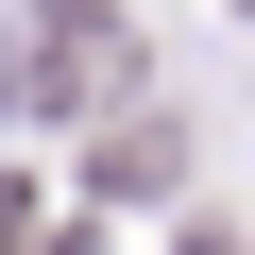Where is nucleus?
Masks as SVG:
<instances>
[{
    "mask_svg": "<svg viewBox=\"0 0 255 255\" xmlns=\"http://www.w3.org/2000/svg\"><path fill=\"white\" fill-rule=\"evenodd\" d=\"M0 255H68V221H51V187H0Z\"/></svg>",
    "mask_w": 255,
    "mask_h": 255,
    "instance_id": "nucleus-2",
    "label": "nucleus"
},
{
    "mask_svg": "<svg viewBox=\"0 0 255 255\" xmlns=\"http://www.w3.org/2000/svg\"><path fill=\"white\" fill-rule=\"evenodd\" d=\"M170 170H187V136H170V119H153V102H119V119H102V136H85V204H153Z\"/></svg>",
    "mask_w": 255,
    "mask_h": 255,
    "instance_id": "nucleus-1",
    "label": "nucleus"
}]
</instances>
